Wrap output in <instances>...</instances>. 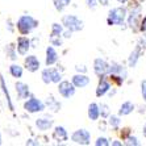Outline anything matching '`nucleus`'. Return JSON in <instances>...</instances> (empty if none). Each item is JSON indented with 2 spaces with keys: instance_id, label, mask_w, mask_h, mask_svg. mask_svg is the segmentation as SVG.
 Wrapping results in <instances>:
<instances>
[{
  "instance_id": "36",
  "label": "nucleus",
  "mask_w": 146,
  "mask_h": 146,
  "mask_svg": "<svg viewBox=\"0 0 146 146\" xmlns=\"http://www.w3.org/2000/svg\"><path fill=\"white\" fill-rule=\"evenodd\" d=\"M112 145H115V146H120V145H122L121 142H119V141H112Z\"/></svg>"
},
{
  "instance_id": "38",
  "label": "nucleus",
  "mask_w": 146,
  "mask_h": 146,
  "mask_svg": "<svg viewBox=\"0 0 146 146\" xmlns=\"http://www.w3.org/2000/svg\"><path fill=\"white\" fill-rule=\"evenodd\" d=\"M143 136L146 137V124H145V126H143Z\"/></svg>"
},
{
  "instance_id": "24",
  "label": "nucleus",
  "mask_w": 146,
  "mask_h": 146,
  "mask_svg": "<svg viewBox=\"0 0 146 146\" xmlns=\"http://www.w3.org/2000/svg\"><path fill=\"white\" fill-rule=\"evenodd\" d=\"M109 125L112 126V129H119L120 126V119L117 117V116H109Z\"/></svg>"
},
{
  "instance_id": "1",
  "label": "nucleus",
  "mask_w": 146,
  "mask_h": 146,
  "mask_svg": "<svg viewBox=\"0 0 146 146\" xmlns=\"http://www.w3.org/2000/svg\"><path fill=\"white\" fill-rule=\"evenodd\" d=\"M38 25L37 20H34L32 16H29V15H24V16H21L19 20H17V29H19V32H20L23 36H27V34H29L33 29H36Z\"/></svg>"
},
{
  "instance_id": "15",
  "label": "nucleus",
  "mask_w": 146,
  "mask_h": 146,
  "mask_svg": "<svg viewBox=\"0 0 146 146\" xmlns=\"http://www.w3.org/2000/svg\"><path fill=\"white\" fill-rule=\"evenodd\" d=\"M109 88H111V84H109L104 78H100V82H99V84H98V88H96V96H98V98L104 96L107 92L109 91Z\"/></svg>"
},
{
  "instance_id": "23",
  "label": "nucleus",
  "mask_w": 146,
  "mask_h": 146,
  "mask_svg": "<svg viewBox=\"0 0 146 146\" xmlns=\"http://www.w3.org/2000/svg\"><path fill=\"white\" fill-rule=\"evenodd\" d=\"M70 3H71V0H54V5L57 8V11H59V12H62L65 9V7H67Z\"/></svg>"
},
{
  "instance_id": "17",
  "label": "nucleus",
  "mask_w": 146,
  "mask_h": 146,
  "mask_svg": "<svg viewBox=\"0 0 146 146\" xmlns=\"http://www.w3.org/2000/svg\"><path fill=\"white\" fill-rule=\"evenodd\" d=\"M100 116V107L96 103H91L88 106V117L92 121H96Z\"/></svg>"
},
{
  "instance_id": "3",
  "label": "nucleus",
  "mask_w": 146,
  "mask_h": 146,
  "mask_svg": "<svg viewBox=\"0 0 146 146\" xmlns=\"http://www.w3.org/2000/svg\"><path fill=\"white\" fill-rule=\"evenodd\" d=\"M62 25L71 32H79L83 29V21L74 15H66L62 17Z\"/></svg>"
},
{
  "instance_id": "7",
  "label": "nucleus",
  "mask_w": 146,
  "mask_h": 146,
  "mask_svg": "<svg viewBox=\"0 0 146 146\" xmlns=\"http://www.w3.org/2000/svg\"><path fill=\"white\" fill-rule=\"evenodd\" d=\"M94 71H95V74L99 78H104L111 71V66L102 58H96L95 62H94Z\"/></svg>"
},
{
  "instance_id": "26",
  "label": "nucleus",
  "mask_w": 146,
  "mask_h": 146,
  "mask_svg": "<svg viewBox=\"0 0 146 146\" xmlns=\"http://www.w3.org/2000/svg\"><path fill=\"white\" fill-rule=\"evenodd\" d=\"M100 116H102L103 119H107L109 117V107L107 104H100Z\"/></svg>"
},
{
  "instance_id": "14",
  "label": "nucleus",
  "mask_w": 146,
  "mask_h": 146,
  "mask_svg": "<svg viewBox=\"0 0 146 146\" xmlns=\"http://www.w3.org/2000/svg\"><path fill=\"white\" fill-rule=\"evenodd\" d=\"M57 61H58V54L55 49L53 46H48V49H46V61H45L46 66L54 65V63H57Z\"/></svg>"
},
{
  "instance_id": "34",
  "label": "nucleus",
  "mask_w": 146,
  "mask_h": 146,
  "mask_svg": "<svg viewBox=\"0 0 146 146\" xmlns=\"http://www.w3.org/2000/svg\"><path fill=\"white\" fill-rule=\"evenodd\" d=\"M109 1H111V0H99V4H102V5H109Z\"/></svg>"
},
{
  "instance_id": "32",
  "label": "nucleus",
  "mask_w": 146,
  "mask_h": 146,
  "mask_svg": "<svg viewBox=\"0 0 146 146\" xmlns=\"http://www.w3.org/2000/svg\"><path fill=\"white\" fill-rule=\"evenodd\" d=\"M76 71H78V72H82V74H83V72L87 71V68H86V66H76Z\"/></svg>"
},
{
  "instance_id": "20",
  "label": "nucleus",
  "mask_w": 146,
  "mask_h": 146,
  "mask_svg": "<svg viewBox=\"0 0 146 146\" xmlns=\"http://www.w3.org/2000/svg\"><path fill=\"white\" fill-rule=\"evenodd\" d=\"M53 75H54V68H45V70H42V74H41L42 82L46 83V84L53 83Z\"/></svg>"
},
{
  "instance_id": "10",
  "label": "nucleus",
  "mask_w": 146,
  "mask_h": 146,
  "mask_svg": "<svg viewBox=\"0 0 146 146\" xmlns=\"http://www.w3.org/2000/svg\"><path fill=\"white\" fill-rule=\"evenodd\" d=\"M25 67H27L28 71L31 72H36L38 71V68H40V61H38V58L36 55H28L25 58Z\"/></svg>"
},
{
  "instance_id": "12",
  "label": "nucleus",
  "mask_w": 146,
  "mask_h": 146,
  "mask_svg": "<svg viewBox=\"0 0 146 146\" xmlns=\"http://www.w3.org/2000/svg\"><path fill=\"white\" fill-rule=\"evenodd\" d=\"M53 124H54V121H53V119H50V117H40V119L36 120V126H37L40 130H42V132L49 130L51 126H53Z\"/></svg>"
},
{
  "instance_id": "31",
  "label": "nucleus",
  "mask_w": 146,
  "mask_h": 146,
  "mask_svg": "<svg viewBox=\"0 0 146 146\" xmlns=\"http://www.w3.org/2000/svg\"><path fill=\"white\" fill-rule=\"evenodd\" d=\"M141 91H142V98H143V100L146 102V82H145V80L141 83Z\"/></svg>"
},
{
  "instance_id": "28",
  "label": "nucleus",
  "mask_w": 146,
  "mask_h": 146,
  "mask_svg": "<svg viewBox=\"0 0 146 146\" xmlns=\"http://www.w3.org/2000/svg\"><path fill=\"white\" fill-rule=\"evenodd\" d=\"M95 145L96 146H108L109 142H108V139H107L106 137H99V138L96 139Z\"/></svg>"
},
{
  "instance_id": "30",
  "label": "nucleus",
  "mask_w": 146,
  "mask_h": 146,
  "mask_svg": "<svg viewBox=\"0 0 146 146\" xmlns=\"http://www.w3.org/2000/svg\"><path fill=\"white\" fill-rule=\"evenodd\" d=\"M86 3H87V7L91 8V9H95L98 7L99 4V0H86Z\"/></svg>"
},
{
  "instance_id": "11",
  "label": "nucleus",
  "mask_w": 146,
  "mask_h": 146,
  "mask_svg": "<svg viewBox=\"0 0 146 146\" xmlns=\"http://www.w3.org/2000/svg\"><path fill=\"white\" fill-rule=\"evenodd\" d=\"M72 83H74V86L76 87V88H84V87H87V86L90 84V78L87 76V75L84 74H76L72 76Z\"/></svg>"
},
{
  "instance_id": "25",
  "label": "nucleus",
  "mask_w": 146,
  "mask_h": 146,
  "mask_svg": "<svg viewBox=\"0 0 146 146\" xmlns=\"http://www.w3.org/2000/svg\"><path fill=\"white\" fill-rule=\"evenodd\" d=\"M0 83H1V88H3L4 94H5V96H7V102H8V106H9L11 109H13V106H12V103H11V98H9V94H8V90L7 87H5V82H4V79L0 76Z\"/></svg>"
},
{
  "instance_id": "37",
  "label": "nucleus",
  "mask_w": 146,
  "mask_h": 146,
  "mask_svg": "<svg viewBox=\"0 0 146 146\" xmlns=\"http://www.w3.org/2000/svg\"><path fill=\"white\" fill-rule=\"evenodd\" d=\"M117 1H119V3H121V4H124V3H126L128 0H117Z\"/></svg>"
},
{
  "instance_id": "4",
  "label": "nucleus",
  "mask_w": 146,
  "mask_h": 146,
  "mask_svg": "<svg viewBox=\"0 0 146 146\" xmlns=\"http://www.w3.org/2000/svg\"><path fill=\"white\" fill-rule=\"evenodd\" d=\"M71 141L76 145H88L91 142V134L86 129H78L71 134Z\"/></svg>"
},
{
  "instance_id": "19",
  "label": "nucleus",
  "mask_w": 146,
  "mask_h": 146,
  "mask_svg": "<svg viewBox=\"0 0 146 146\" xmlns=\"http://www.w3.org/2000/svg\"><path fill=\"white\" fill-rule=\"evenodd\" d=\"M133 111H134V104L130 103V102H125V103H122L121 104L119 113L122 115V116H126V115H130Z\"/></svg>"
},
{
  "instance_id": "2",
  "label": "nucleus",
  "mask_w": 146,
  "mask_h": 146,
  "mask_svg": "<svg viewBox=\"0 0 146 146\" xmlns=\"http://www.w3.org/2000/svg\"><path fill=\"white\" fill-rule=\"evenodd\" d=\"M126 19V9L124 7H117L109 11L108 24L109 25H122Z\"/></svg>"
},
{
  "instance_id": "16",
  "label": "nucleus",
  "mask_w": 146,
  "mask_h": 146,
  "mask_svg": "<svg viewBox=\"0 0 146 146\" xmlns=\"http://www.w3.org/2000/svg\"><path fill=\"white\" fill-rule=\"evenodd\" d=\"M53 137L57 139L58 142H63V141H67L68 136H67V132L63 126H57L53 132Z\"/></svg>"
},
{
  "instance_id": "13",
  "label": "nucleus",
  "mask_w": 146,
  "mask_h": 146,
  "mask_svg": "<svg viewBox=\"0 0 146 146\" xmlns=\"http://www.w3.org/2000/svg\"><path fill=\"white\" fill-rule=\"evenodd\" d=\"M16 92H17L19 99H28V96L31 95L29 86L23 83V82H17L16 83Z\"/></svg>"
},
{
  "instance_id": "35",
  "label": "nucleus",
  "mask_w": 146,
  "mask_h": 146,
  "mask_svg": "<svg viewBox=\"0 0 146 146\" xmlns=\"http://www.w3.org/2000/svg\"><path fill=\"white\" fill-rule=\"evenodd\" d=\"M27 145H38V142H34V139H29L27 142Z\"/></svg>"
},
{
  "instance_id": "27",
  "label": "nucleus",
  "mask_w": 146,
  "mask_h": 146,
  "mask_svg": "<svg viewBox=\"0 0 146 146\" xmlns=\"http://www.w3.org/2000/svg\"><path fill=\"white\" fill-rule=\"evenodd\" d=\"M5 51H7V54L9 55L11 59H13V61H16L17 59V54L15 53V46L13 45H8L7 49H5Z\"/></svg>"
},
{
  "instance_id": "22",
  "label": "nucleus",
  "mask_w": 146,
  "mask_h": 146,
  "mask_svg": "<svg viewBox=\"0 0 146 146\" xmlns=\"http://www.w3.org/2000/svg\"><path fill=\"white\" fill-rule=\"evenodd\" d=\"M9 72H11V75L13 76V78H21L23 76V67L21 66H19V65H11V67H9Z\"/></svg>"
},
{
  "instance_id": "33",
  "label": "nucleus",
  "mask_w": 146,
  "mask_h": 146,
  "mask_svg": "<svg viewBox=\"0 0 146 146\" xmlns=\"http://www.w3.org/2000/svg\"><path fill=\"white\" fill-rule=\"evenodd\" d=\"M141 31H142V32H146V17H143L142 23H141Z\"/></svg>"
},
{
  "instance_id": "29",
  "label": "nucleus",
  "mask_w": 146,
  "mask_h": 146,
  "mask_svg": "<svg viewBox=\"0 0 146 146\" xmlns=\"http://www.w3.org/2000/svg\"><path fill=\"white\" fill-rule=\"evenodd\" d=\"M125 145H134V146H137V145H138V141H137L136 137H128V138L125 139Z\"/></svg>"
},
{
  "instance_id": "39",
  "label": "nucleus",
  "mask_w": 146,
  "mask_h": 146,
  "mask_svg": "<svg viewBox=\"0 0 146 146\" xmlns=\"http://www.w3.org/2000/svg\"><path fill=\"white\" fill-rule=\"evenodd\" d=\"M0 145H1V134H0Z\"/></svg>"
},
{
  "instance_id": "9",
  "label": "nucleus",
  "mask_w": 146,
  "mask_h": 146,
  "mask_svg": "<svg viewBox=\"0 0 146 146\" xmlns=\"http://www.w3.org/2000/svg\"><path fill=\"white\" fill-rule=\"evenodd\" d=\"M31 48V41L28 37H24V36H21V37L17 38V51H19V54L20 55H27L28 54V50Z\"/></svg>"
},
{
  "instance_id": "6",
  "label": "nucleus",
  "mask_w": 146,
  "mask_h": 146,
  "mask_svg": "<svg viewBox=\"0 0 146 146\" xmlns=\"http://www.w3.org/2000/svg\"><path fill=\"white\" fill-rule=\"evenodd\" d=\"M24 109L29 113H37V112H42L45 109V104L41 102L40 99L36 98H31L29 100H27L24 104Z\"/></svg>"
},
{
  "instance_id": "8",
  "label": "nucleus",
  "mask_w": 146,
  "mask_h": 146,
  "mask_svg": "<svg viewBox=\"0 0 146 146\" xmlns=\"http://www.w3.org/2000/svg\"><path fill=\"white\" fill-rule=\"evenodd\" d=\"M62 34H63V27L54 23L53 27H51V33H50V42L54 46H61L62 45V40H61Z\"/></svg>"
},
{
  "instance_id": "5",
  "label": "nucleus",
  "mask_w": 146,
  "mask_h": 146,
  "mask_svg": "<svg viewBox=\"0 0 146 146\" xmlns=\"http://www.w3.org/2000/svg\"><path fill=\"white\" fill-rule=\"evenodd\" d=\"M58 92L62 98L65 99H70L71 96H74L75 94V86L74 83H70L68 80H63L58 83Z\"/></svg>"
},
{
  "instance_id": "21",
  "label": "nucleus",
  "mask_w": 146,
  "mask_h": 146,
  "mask_svg": "<svg viewBox=\"0 0 146 146\" xmlns=\"http://www.w3.org/2000/svg\"><path fill=\"white\" fill-rule=\"evenodd\" d=\"M138 58H139V46H138V48H136L134 50L132 51V54H130V57H129V61H128V63H129L130 67H134V66L137 65Z\"/></svg>"
},
{
  "instance_id": "18",
  "label": "nucleus",
  "mask_w": 146,
  "mask_h": 146,
  "mask_svg": "<svg viewBox=\"0 0 146 146\" xmlns=\"http://www.w3.org/2000/svg\"><path fill=\"white\" fill-rule=\"evenodd\" d=\"M109 72L113 75H119L122 79H125V76H126L125 68L122 67L121 65H117V63H112V65H111V71Z\"/></svg>"
}]
</instances>
